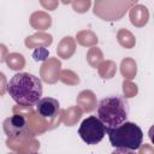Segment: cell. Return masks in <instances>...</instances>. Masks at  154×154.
I'll list each match as a JSON object with an SVG mask.
<instances>
[{
	"label": "cell",
	"instance_id": "cell-1",
	"mask_svg": "<svg viewBox=\"0 0 154 154\" xmlns=\"http://www.w3.org/2000/svg\"><path fill=\"white\" fill-rule=\"evenodd\" d=\"M42 82L35 75L28 72L16 73L7 83V93L22 106H32L42 96Z\"/></svg>",
	"mask_w": 154,
	"mask_h": 154
},
{
	"label": "cell",
	"instance_id": "cell-6",
	"mask_svg": "<svg viewBox=\"0 0 154 154\" xmlns=\"http://www.w3.org/2000/svg\"><path fill=\"white\" fill-rule=\"evenodd\" d=\"M28 129L26 118L22 114H13L7 118L4 123V130L6 135L11 138H18Z\"/></svg>",
	"mask_w": 154,
	"mask_h": 154
},
{
	"label": "cell",
	"instance_id": "cell-3",
	"mask_svg": "<svg viewBox=\"0 0 154 154\" xmlns=\"http://www.w3.org/2000/svg\"><path fill=\"white\" fill-rule=\"evenodd\" d=\"M112 147L136 150L143 142V132L141 128L131 122H124L119 126L106 129Z\"/></svg>",
	"mask_w": 154,
	"mask_h": 154
},
{
	"label": "cell",
	"instance_id": "cell-5",
	"mask_svg": "<svg viewBox=\"0 0 154 154\" xmlns=\"http://www.w3.org/2000/svg\"><path fill=\"white\" fill-rule=\"evenodd\" d=\"M60 109L59 101L54 97H41L36 103V112L37 114L48 122L57 118Z\"/></svg>",
	"mask_w": 154,
	"mask_h": 154
},
{
	"label": "cell",
	"instance_id": "cell-2",
	"mask_svg": "<svg viewBox=\"0 0 154 154\" xmlns=\"http://www.w3.org/2000/svg\"><path fill=\"white\" fill-rule=\"evenodd\" d=\"M129 105L122 96H106L97 106V118L106 129L116 128L126 122Z\"/></svg>",
	"mask_w": 154,
	"mask_h": 154
},
{
	"label": "cell",
	"instance_id": "cell-4",
	"mask_svg": "<svg viewBox=\"0 0 154 154\" xmlns=\"http://www.w3.org/2000/svg\"><path fill=\"white\" fill-rule=\"evenodd\" d=\"M78 135L87 144L94 146L103 140L106 135V128L97 117L90 116L81 123Z\"/></svg>",
	"mask_w": 154,
	"mask_h": 154
},
{
	"label": "cell",
	"instance_id": "cell-7",
	"mask_svg": "<svg viewBox=\"0 0 154 154\" xmlns=\"http://www.w3.org/2000/svg\"><path fill=\"white\" fill-rule=\"evenodd\" d=\"M111 154H136L135 150H129V149H124V148H116Z\"/></svg>",
	"mask_w": 154,
	"mask_h": 154
},
{
	"label": "cell",
	"instance_id": "cell-8",
	"mask_svg": "<svg viewBox=\"0 0 154 154\" xmlns=\"http://www.w3.org/2000/svg\"><path fill=\"white\" fill-rule=\"evenodd\" d=\"M31 154H38V153H31Z\"/></svg>",
	"mask_w": 154,
	"mask_h": 154
}]
</instances>
